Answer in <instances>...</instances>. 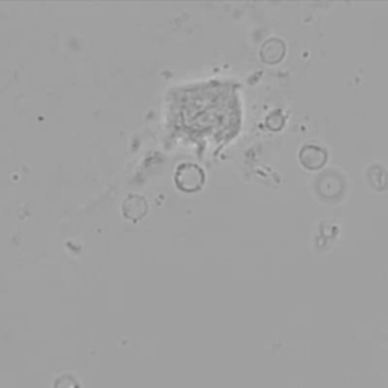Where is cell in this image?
<instances>
[{"label": "cell", "mask_w": 388, "mask_h": 388, "mask_svg": "<svg viewBox=\"0 0 388 388\" xmlns=\"http://www.w3.org/2000/svg\"><path fill=\"white\" fill-rule=\"evenodd\" d=\"M53 388H81V382L77 381L76 376L70 373H64L56 377L53 382Z\"/></svg>", "instance_id": "obj_1"}]
</instances>
